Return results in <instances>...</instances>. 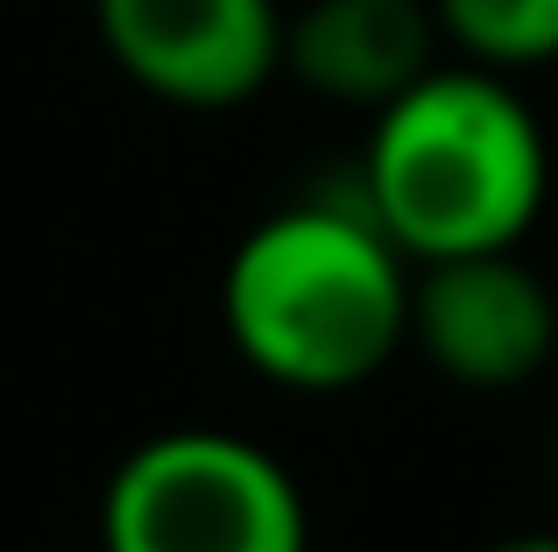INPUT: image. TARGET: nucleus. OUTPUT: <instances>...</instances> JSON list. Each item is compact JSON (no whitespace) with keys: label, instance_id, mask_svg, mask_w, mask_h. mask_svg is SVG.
<instances>
[{"label":"nucleus","instance_id":"obj_1","mask_svg":"<svg viewBox=\"0 0 558 552\" xmlns=\"http://www.w3.org/2000/svg\"><path fill=\"white\" fill-rule=\"evenodd\" d=\"M227 340L262 383L340 397L410 340V255L368 206L304 199L247 227L219 276Z\"/></svg>","mask_w":558,"mask_h":552},{"label":"nucleus","instance_id":"obj_3","mask_svg":"<svg viewBox=\"0 0 558 552\" xmlns=\"http://www.w3.org/2000/svg\"><path fill=\"white\" fill-rule=\"evenodd\" d=\"M99 552H312V525L269 446L219 425H178L113 468Z\"/></svg>","mask_w":558,"mask_h":552},{"label":"nucleus","instance_id":"obj_2","mask_svg":"<svg viewBox=\"0 0 558 552\" xmlns=\"http://www.w3.org/2000/svg\"><path fill=\"white\" fill-rule=\"evenodd\" d=\"M551 192L537 113L488 64H432L375 107L361 206L410 263L517 249Z\"/></svg>","mask_w":558,"mask_h":552},{"label":"nucleus","instance_id":"obj_5","mask_svg":"<svg viewBox=\"0 0 558 552\" xmlns=\"http://www.w3.org/2000/svg\"><path fill=\"white\" fill-rule=\"evenodd\" d=\"M410 340L466 389H517L558 347V298L517 249L446 255L410 276Z\"/></svg>","mask_w":558,"mask_h":552},{"label":"nucleus","instance_id":"obj_6","mask_svg":"<svg viewBox=\"0 0 558 552\" xmlns=\"http://www.w3.org/2000/svg\"><path fill=\"white\" fill-rule=\"evenodd\" d=\"M438 14L432 0H312L283 22V71L340 107H381L432 71Z\"/></svg>","mask_w":558,"mask_h":552},{"label":"nucleus","instance_id":"obj_7","mask_svg":"<svg viewBox=\"0 0 558 552\" xmlns=\"http://www.w3.org/2000/svg\"><path fill=\"white\" fill-rule=\"evenodd\" d=\"M438 36L488 71H537L558 57V0H432Z\"/></svg>","mask_w":558,"mask_h":552},{"label":"nucleus","instance_id":"obj_8","mask_svg":"<svg viewBox=\"0 0 558 552\" xmlns=\"http://www.w3.org/2000/svg\"><path fill=\"white\" fill-rule=\"evenodd\" d=\"M488 552H558V539H545V531H523V539H502Z\"/></svg>","mask_w":558,"mask_h":552},{"label":"nucleus","instance_id":"obj_4","mask_svg":"<svg viewBox=\"0 0 558 552\" xmlns=\"http://www.w3.org/2000/svg\"><path fill=\"white\" fill-rule=\"evenodd\" d=\"M107 57L191 113L255 99L283 71V8L276 0H93Z\"/></svg>","mask_w":558,"mask_h":552}]
</instances>
